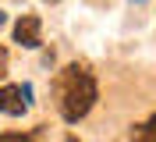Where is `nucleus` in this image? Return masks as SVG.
Returning a JSON list of instances; mask_svg holds the SVG:
<instances>
[{
	"label": "nucleus",
	"mask_w": 156,
	"mask_h": 142,
	"mask_svg": "<svg viewBox=\"0 0 156 142\" xmlns=\"http://www.w3.org/2000/svg\"><path fill=\"white\" fill-rule=\"evenodd\" d=\"M96 96H99L96 93V78L89 75L85 67L71 64V67L60 71V78H57V107H60V117L68 124L82 121V117L92 110Z\"/></svg>",
	"instance_id": "obj_1"
},
{
	"label": "nucleus",
	"mask_w": 156,
	"mask_h": 142,
	"mask_svg": "<svg viewBox=\"0 0 156 142\" xmlns=\"http://www.w3.org/2000/svg\"><path fill=\"white\" fill-rule=\"evenodd\" d=\"M32 89L29 85H0V114H11V117H21L29 110Z\"/></svg>",
	"instance_id": "obj_2"
},
{
	"label": "nucleus",
	"mask_w": 156,
	"mask_h": 142,
	"mask_svg": "<svg viewBox=\"0 0 156 142\" xmlns=\"http://www.w3.org/2000/svg\"><path fill=\"white\" fill-rule=\"evenodd\" d=\"M14 43H21V46H29V50H36L43 39H39V18L36 14H21L18 18V25H14Z\"/></svg>",
	"instance_id": "obj_3"
},
{
	"label": "nucleus",
	"mask_w": 156,
	"mask_h": 142,
	"mask_svg": "<svg viewBox=\"0 0 156 142\" xmlns=\"http://www.w3.org/2000/svg\"><path fill=\"white\" fill-rule=\"evenodd\" d=\"M131 139L135 142H156V132L146 128V124H135V128H131Z\"/></svg>",
	"instance_id": "obj_4"
},
{
	"label": "nucleus",
	"mask_w": 156,
	"mask_h": 142,
	"mask_svg": "<svg viewBox=\"0 0 156 142\" xmlns=\"http://www.w3.org/2000/svg\"><path fill=\"white\" fill-rule=\"evenodd\" d=\"M0 142H32V135H21V132H0Z\"/></svg>",
	"instance_id": "obj_5"
},
{
	"label": "nucleus",
	"mask_w": 156,
	"mask_h": 142,
	"mask_svg": "<svg viewBox=\"0 0 156 142\" xmlns=\"http://www.w3.org/2000/svg\"><path fill=\"white\" fill-rule=\"evenodd\" d=\"M4 75H7V50L0 46V78H4Z\"/></svg>",
	"instance_id": "obj_6"
},
{
	"label": "nucleus",
	"mask_w": 156,
	"mask_h": 142,
	"mask_svg": "<svg viewBox=\"0 0 156 142\" xmlns=\"http://www.w3.org/2000/svg\"><path fill=\"white\" fill-rule=\"evenodd\" d=\"M146 128H153V132H156V114H153V117L146 121Z\"/></svg>",
	"instance_id": "obj_7"
},
{
	"label": "nucleus",
	"mask_w": 156,
	"mask_h": 142,
	"mask_svg": "<svg viewBox=\"0 0 156 142\" xmlns=\"http://www.w3.org/2000/svg\"><path fill=\"white\" fill-rule=\"evenodd\" d=\"M68 142H78V139H75V135H68Z\"/></svg>",
	"instance_id": "obj_8"
},
{
	"label": "nucleus",
	"mask_w": 156,
	"mask_h": 142,
	"mask_svg": "<svg viewBox=\"0 0 156 142\" xmlns=\"http://www.w3.org/2000/svg\"><path fill=\"white\" fill-rule=\"evenodd\" d=\"M0 25H4V11H0Z\"/></svg>",
	"instance_id": "obj_9"
},
{
	"label": "nucleus",
	"mask_w": 156,
	"mask_h": 142,
	"mask_svg": "<svg viewBox=\"0 0 156 142\" xmlns=\"http://www.w3.org/2000/svg\"><path fill=\"white\" fill-rule=\"evenodd\" d=\"M46 4H57V0H46Z\"/></svg>",
	"instance_id": "obj_10"
},
{
	"label": "nucleus",
	"mask_w": 156,
	"mask_h": 142,
	"mask_svg": "<svg viewBox=\"0 0 156 142\" xmlns=\"http://www.w3.org/2000/svg\"><path fill=\"white\" fill-rule=\"evenodd\" d=\"M135 4H142V0H135Z\"/></svg>",
	"instance_id": "obj_11"
}]
</instances>
